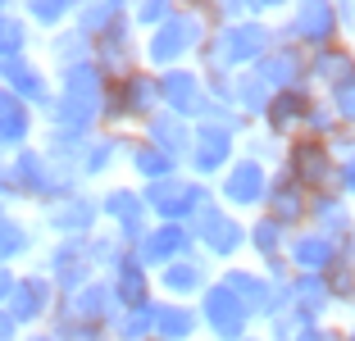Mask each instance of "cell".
Masks as SVG:
<instances>
[{"label": "cell", "mask_w": 355, "mask_h": 341, "mask_svg": "<svg viewBox=\"0 0 355 341\" xmlns=\"http://www.w3.org/2000/svg\"><path fill=\"white\" fill-rule=\"evenodd\" d=\"M273 46H278V32H273V23H260V19L209 28L205 46L196 55V69H200V78H237V73L255 69Z\"/></svg>", "instance_id": "1"}, {"label": "cell", "mask_w": 355, "mask_h": 341, "mask_svg": "<svg viewBox=\"0 0 355 341\" xmlns=\"http://www.w3.org/2000/svg\"><path fill=\"white\" fill-rule=\"evenodd\" d=\"M205 37H209V23H205V14H200V5H182V0H178L173 14H168L150 37H141V64H146L150 73L187 69V64H196Z\"/></svg>", "instance_id": "2"}, {"label": "cell", "mask_w": 355, "mask_h": 341, "mask_svg": "<svg viewBox=\"0 0 355 341\" xmlns=\"http://www.w3.org/2000/svg\"><path fill=\"white\" fill-rule=\"evenodd\" d=\"M159 110H164L159 73H150L146 64H141L137 73L110 82V91H105V110H101V128H110V132H132V128H141L146 119H155Z\"/></svg>", "instance_id": "3"}, {"label": "cell", "mask_w": 355, "mask_h": 341, "mask_svg": "<svg viewBox=\"0 0 355 341\" xmlns=\"http://www.w3.org/2000/svg\"><path fill=\"white\" fill-rule=\"evenodd\" d=\"M273 32H278V42L301 46L305 55L342 42V28H337V0H296V5L282 10V19L273 23Z\"/></svg>", "instance_id": "4"}, {"label": "cell", "mask_w": 355, "mask_h": 341, "mask_svg": "<svg viewBox=\"0 0 355 341\" xmlns=\"http://www.w3.org/2000/svg\"><path fill=\"white\" fill-rule=\"evenodd\" d=\"M187 227L196 237V255H205L209 264H219V269L241 264V255H246V218L228 214L219 200H209Z\"/></svg>", "instance_id": "5"}, {"label": "cell", "mask_w": 355, "mask_h": 341, "mask_svg": "<svg viewBox=\"0 0 355 341\" xmlns=\"http://www.w3.org/2000/svg\"><path fill=\"white\" fill-rule=\"evenodd\" d=\"M141 200H146L155 223H191L214 200V186L196 182L187 173H173V177H159V182H146L141 186Z\"/></svg>", "instance_id": "6"}, {"label": "cell", "mask_w": 355, "mask_h": 341, "mask_svg": "<svg viewBox=\"0 0 355 341\" xmlns=\"http://www.w3.org/2000/svg\"><path fill=\"white\" fill-rule=\"evenodd\" d=\"M96 200H101V227H110L128 250H137V241L146 237L150 223H155L146 200H141V186L137 182H110V186L96 191Z\"/></svg>", "instance_id": "7"}, {"label": "cell", "mask_w": 355, "mask_h": 341, "mask_svg": "<svg viewBox=\"0 0 355 341\" xmlns=\"http://www.w3.org/2000/svg\"><path fill=\"white\" fill-rule=\"evenodd\" d=\"M269 182H273V168H264L260 159H251V155H237L228 164V173L214 182V200H219L228 214L251 218V214H260V209H264Z\"/></svg>", "instance_id": "8"}, {"label": "cell", "mask_w": 355, "mask_h": 341, "mask_svg": "<svg viewBox=\"0 0 355 341\" xmlns=\"http://www.w3.org/2000/svg\"><path fill=\"white\" fill-rule=\"evenodd\" d=\"M196 314H200V337H209V341H246L255 328H260V323L246 314V305H241L219 278L200 291Z\"/></svg>", "instance_id": "9"}, {"label": "cell", "mask_w": 355, "mask_h": 341, "mask_svg": "<svg viewBox=\"0 0 355 341\" xmlns=\"http://www.w3.org/2000/svg\"><path fill=\"white\" fill-rule=\"evenodd\" d=\"M241 155V137L228 132V128L219 123H196V137H191V150L187 159H182V173L196 177V182L214 186L223 173H228V164Z\"/></svg>", "instance_id": "10"}, {"label": "cell", "mask_w": 355, "mask_h": 341, "mask_svg": "<svg viewBox=\"0 0 355 341\" xmlns=\"http://www.w3.org/2000/svg\"><path fill=\"white\" fill-rule=\"evenodd\" d=\"M282 173L292 177L296 186H305L310 196L319 191H333V177H337V155L328 141H314V137H296V141L282 146Z\"/></svg>", "instance_id": "11"}, {"label": "cell", "mask_w": 355, "mask_h": 341, "mask_svg": "<svg viewBox=\"0 0 355 341\" xmlns=\"http://www.w3.org/2000/svg\"><path fill=\"white\" fill-rule=\"evenodd\" d=\"M55 305H60L55 282L46 278L42 269H28V273H19V282H14L5 314H10L23 332H37V328H46V323L55 319Z\"/></svg>", "instance_id": "12"}, {"label": "cell", "mask_w": 355, "mask_h": 341, "mask_svg": "<svg viewBox=\"0 0 355 341\" xmlns=\"http://www.w3.org/2000/svg\"><path fill=\"white\" fill-rule=\"evenodd\" d=\"M92 64L110 78V82H119V78H128V73L141 69V37H137L132 19H119L114 28H105L101 37L92 42Z\"/></svg>", "instance_id": "13"}, {"label": "cell", "mask_w": 355, "mask_h": 341, "mask_svg": "<svg viewBox=\"0 0 355 341\" xmlns=\"http://www.w3.org/2000/svg\"><path fill=\"white\" fill-rule=\"evenodd\" d=\"M42 227L51 232V241H87L101 232V200H96V191H78V196L60 200V205H51L42 214Z\"/></svg>", "instance_id": "14"}, {"label": "cell", "mask_w": 355, "mask_h": 341, "mask_svg": "<svg viewBox=\"0 0 355 341\" xmlns=\"http://www.w3.org/2000/svg\"><path fill=\"white\" fill-rule=\"evenodd\" d=\"M0 87L10 96H19L28 110L46 114L55 105V73L46 69V60H37V55H23V60L14 64H0Z\"/></svg>", "instance_id": "15"}, {"label": "cell", "mask_w": 355, "mask_h": 341, "mask_svg": "<svg viewBox=\"0 0 355 341\" xmlns=\"http://www.w3.org/2000/svg\"><path fill=\"white\" fill-rule=\"evenodd\" d=\"M128 141H132V132H110V128L92 132L83 159H78V182H83L87 191H101V186H110V177L123 168Z\"/></svg>", "instance_id": "16"}, {"label": "cell", "mask_w": 355, "mask_h": 341, "mask_svg": "<svg viewBox=\"0 0 355 341\" xmlns=\"http://www.w3.org/2000/svg\"><path fill=\"white\" fill-rule=\"evenodd\" d=\"M42 273L55 282L60 296H73L78 287H87L101 273L92 269V255H87V241H51L42 250Z\"/></svg>", "instance_id": "17"}, {"label": "cell", "mask_w": 355, "mask_h": 341, "mask_svg": "<svg viewBox=\"0 0 355 341\" xmlns=\"http://www.w3.org/2000/svg\"><path fill=\"white\" fill-rule=\"evenodd\" d=\"M55 314H64V319H78V323H92V328H114V319L123 314V305L114 300V287H110V278H92L87 287H78L73 296H60V305H55Z\"/></svg>", "instance_id": "18"}, {"label": "cell", "mask_w": 355, "mask_h": 341, "mask_svg": "<svg viewBox=\"0 0 355 341\" xmlns=\"http://www.w3.org/2000/svg\"><path fill=\"white\" fill-rule=\"evenodd\" d=\"M209 282H214V264L205 255H187V259H173V264H164L155 273V296L178 300V305H196Z\"/></svg>", "instance_id": "19"}, {"label": "cell", "mask_w": 355, "mask_h": 341, "mask_svg": "<svg viewBox=\"0 0 355 341\" xmlns=\"http://www.w3.org/2000/svg\"><path fill=\"white\" fill-rule=\"evenodd\" d=\"M132 255L141 259L150 273H159L164 264H173V259L196 255V237H191V227H187V223H150V232L137 241Z\"/></svg>", "instance_id": "20"}, {"label": "cell", "mask_w": 355, "mask_h": 341, "mask_svg": "<svg viewBox=\"0 0 355 341\" xmlns=\"http://www.w3.org/2000/svg\"><path fill=\"white\" fill-rule=\"evenodd\" d=\"M255 73L269 82L273 96H278V91H314V87H310V55H305L301 46L278 42L260 64H255Z\"/></svg>", "instance_id": "21"}, {"label": "cell", "mask_w": 355, "mask_h": 341, "mask_svg": "<svg viewBox=\"0 0 355 341\" xmlns=\"http://www.w3.org/2000/svg\"><path fill=\"white\" fill-rule=\"evenodd\" d=\"M337 259H342V246L328 241L324 232H314V227H296L292 241H287V269L305 273V278H328Z\"/></svg>", "instance_id": "22"}, {"label": "cell", "mask_w": 355, "mask_h": 341, "mask_svg": "<svg viewBox=\"0 0 355 341\" xmlns=\"http://www.w3.org/2000/svg\"><path fill=\"white\" fill-rule=\"evenodd\" d=\"M314 96H319V91H278L269 100V110H264V119H260V132L273 137L278 146L296 141L301 128H305V114H310Z\"/></svg>", "instance_id": "23"}, {"label": "cell", "mask_w": 355, "mask_h": 341, "mask_svg": "<svg viewBox=\"0 0 355 341\" xmlns=\"http://www.w3.org/2000/svg\"><path fill=\"white\" fill-rule=\"evenodd\" d=\"M159 91H164V110L187 119V123H196L200 110H205V78H200L196 64L159 73Z\"/></svg>", "instance_id": "24"}, {"label": "cell", "mask_w": 355, "mask_h": 341, "mask_svg": "<svg viewBox=\"0 0 355 341\" xmlns=\"http://www.w3.org/2000/svg\"><path fill=\"white\" fill-rule=\"evenodd\" d=\"M214 278H219L223 287H228L232 296L246 305V314H251L255 323H264V314H269V296H273V282L264 278L260 264H228V269H219Z\"/></svg>", "instance_id": "25"}, {"label": "cell", "mask_w": 355, "mask_h": 341, "mask_svg": "<svg viewBox=\"0 0 355 341\" xmlns=\"http://www.w3.org/2000/svg\"><path fill=\"white\" fill-rule=\"evenodd\" d=\"M260 214L278 218L287 232H296V227L310 223V191L305 186H296L292 177L282 173V168H273V182H269V196H264V209Z\"/></svg>", "instance_id": "26"}, {"label": "cell", "mask_w": 355, "mask_h": 341, "mask_svg": "<svg viewBox=\"0 0 355 341\" xmlns=\"http://www.w3.org/2000/svg\"><path fill=\"white\" fill-rule=\"evenodd\" d=\"M105 91H110V78H105L92 60L55 69V96H64V100L87 105V110H105Z\"/></svg>", "instance_id": "27"}, {"label": "cell", "mask_w": 355, "mask_h": 341, "mask_svg": "<svg viewBox=\"0 0 355 341\" xmlns=\"http://www.w3.org/2000/svg\"><path fill=\"white\" fill-rule=\"evenodd\" d=\"M314 232H324L328 241H337V246H351L355 237V205L351 200H342L337 191H319V196H310V223Z\"/></svg>", "instance_id": "28"}, {"label": "cell", "mask_w": 355, "mask_h": 341, "mask_svg": "<svg viewBox=\"0 0 355 341\" xmlns=\"http://www.w3.org/2000/svg\"><path fill=\"white\" fill-rule=\"evenodd\" d=\"M37 123H42V114L0 87V159H10L14 150L37 141Z\"/></svg>", "instance_id": "29"}, {"label": "cell", "mask_w": 355, "mask_h": 341, "mask_svg": "<svg viewBox=\"0 0 355 341\" xmlns=\"http://www.w3.org/2000/svg\"><path fill=\"white\" fill-rule=\"evenodd\" d=\"M110 287H114V300L123 305V310H137V305H155V273L141 264V259L128 250L123 259L114 264V273H110Z\"/></svg>", "instance_id": "30"}, {"label": "cell", "mask_w": 355, "mask_h": 341, "mask_svg": "<svg viewBox=\"0 0 355 341\" xmlns=\"http://www.w3.org/2000/svg\"><path fill=\"white\" fill-rule=\"evenodd\" d=\"M137 137H146L150 146H159V150L182 168V159H187V150H191V137H196V123H187V119L159 110L155 119H146V123L137 128Z\"/></svg>", "instance_id": "31"}, {"label": "cell", "mask_w": 355, "mask_h": 341, "mask_svg": "<svg viewBox=\"0 0 355 341\" xmlns=\"http://www.w3.org/2000/svg\"><path fill=\"white\" fill-rule=\"evenodd\" d=\"M287 241L292 232L269 214H251L246 218V255L251 264H273V259H287Z\"/></svg>", "instance_id": "32"}, {"label": "cell", "mask_w": 355, "mask_h": 341, "mask_svg": "<svg viewBox=\"0 0 355 341\" xmlns=\"http://www.w3.org/2000/svg\"><path fill=\"white\" fill-rule=\"evenodd\" d=\"M42 250V223H28L19 214L0 218V269H14L19 259Z\"/></svg>", "instance_id": "33"}, {"label": "cell", "mask_w": 355, "mask_h": 341, "mask_svg": "<svg viewBox=\"0 0 355 341\" xmlns=\"http://www.w3.org/2000/svg\"><path fill=\"white\" fill-rule=\"evenodd\" d=\"M351 73H355V46L351 42H333V46L310 55V87L319 96H324L328 87H337L342 78H351Z\"/></svg>", "instance_id": "34"}, {"label": "cell", "mask_w": 355, "mask_h": 341, "mask_svg": "<svg viewBox=\"0 0 355 341\" xmlns=\"http://www.w3.org/2000/svg\"><path fill=\"white\" fill-rule=\"evenodd\" d=\"M123 168L137 177V186H146V182H159V177H173V173H182V168H178L173 159H168L164 150H159V146H150L146 137H137V132H132V141H128Z\"/></svg>", "instance_id": "35"}, {"label": "cell", "mask_w": 355, "mask_h": 341, "mask_svg": "<svg viewBox=\"0 0 355 341\" xmlns=\"http://www.w3.org/2000/svg\"><path fill=\"white\" fill-rule=\"evenodd\" d=\"M155 341H200V314H196V305L159 300V305H155Z\"/></svg>", "instance_id": "36"}, {"label": "cell", "mask_w": 355, "mask_h": 341, "mask_svg": "<svg viewBox=\"0 0 355 341\" xmlns=\"http://www.w3.org/2000/svg\"><path fill=\"white\" fill-rule=\"evenodd\" d=\"M292 310L305 314L310 323H328L333 310H337V300H333V291H328L324 278H305V273H296L292 278Z\"/></svg>", "instance_id": "37"}, {"label": "cell", "mask_w": 355, "mask_h": 341, "mask_svg": "<svg viewBox=\"0 0 355 341\" xmlns=\"http://www.w3.org/2000/svg\"><path fill=\"white\" fill-rule=\"evenodd\" d=\"M269 100H273V91H269V82H264L255 69H246V73H237V78H232V110H237L251 128H260Z\"/></svg>", "instance_id": "38"}, {"label": "cell", "mask_w": 355, "mask_h": 341, "mask_svg": "<svg viewBox=\"0 0 355 341\" xmlns=\"http://www.w3.org/2000/svg\"><path fill=\"white\" fill-rule=\"evenodd\" d=\"M119 19H128V5L123 0H78L73 10V28L83 32L87 42H96L105 28H114Z\"/></svg>", "instance_id": "39"}, {"label": "cell", "mask_w": 355, "mask_h": 341, "mask_svg": "<svg viewBox=\"0 0 355 341\" xmlns=\"http://www.w3.org/2000/svg\"><path fill=\"white\" fill-rule=\"evenodd\" d=\"M73 10L78 0H28L23 5V19H28L32 32H42V37H55V32H64L69 23H73Z\"/></svg>", "instance_id": "40"}, {"label": "cell", "mask_w": 355, "mask_h": 341, "mask_svg": "<svg viewBox=\"0 0 355 341\" xmlns=\"http://www.w3.org/2000/svg\"><path fill=\"white\" fill-rule=\"evenodd\" d=\"M92 60V42H87L83 32L69 23L64 32H55V37H46V69H69V64H83Z\"/></svg>", "instance_id": "41"}, {"label": "cell", "mask_w": 355, "mask_h": 341, "mask_svg": "<svg viewBox=\"0 0 355 341\" xmlns=\"http://www.w3.org/2000/svg\"><path fill=\"white\" fill-rule=\"evenodd\" d=\"M32 37H37V32L28 28V19H23L19 10L0 14V64H14V60H23V55H32Z\"/></svg>", "instance_id": "42"}, {"label": "cell", "mask_w": 355, "mask_h": 341, "mask_svg": "<svg viewBox=\"0 0 355 341\" xmlns=\"http://www.w3.org/2000/svg\"><path fill=\"white\" fill-rule=\"evenodd\" d=\"M159 305V300H155ZM155 305H137L123 310L110 328V341H155Z\"/></svg>", "instance_id": "43"}, {"label": "cell", "mask_w": 355, "mask_h": 341, "mask_svg": "<svg viewBox=\"0 0 355 341\" xmlns=\"http://www.w3.org/2000/svg\"><path fill=\"white\" fill-rule=\"evenodd\" d=\"M87 255H92V269L101 273V278H110V273H114V264L128 255V246L114 237V232H110V227H101L96 237H87Z\"/></svg>", "instance_id": "44"}, {"label": "cell", "mask_w": 355, "mask_h": 341, "mask_svg": "<svg viewBox=\"0 0 355 341\" xmlns=\"http://www.w3.org/2000/svg\"><path fill=\"white\" fill-rule=\"evenodd\" d=\"M173 5L178 0H137V5H128V19H132L137 37H150V32L173 14Z\"/></svg>", "instance_id": "45"}, {"label": "cell", "mask_w": 355, "mask_h": 341, "mask_svg": "<svg viewBox=\"0 0 355 341\" xmlns=\"http://www.w3.org/2000/svg\"><path fill=\"white\" fill-rule=\"evenodd\" d=\"M337 132H342V123H337L333 105H328L324 96H314L310 114H305V128H301V137H314V141H333Z\"/></svg>", "instance_id": "46"}, {"label": "cell", "mask_w": 355, "mask_h": 341, "mask_svg": "<svg viewBox=\"0 0 355 341\" xmlns=\"http://www.w3.org/2000/svg\"><path fill=\"white\" fill-rule=\"evenodd\" d=\"M328 291H333V300H337V310H351V296H355V255H346L342 250V259L333 264V273H328Z\"/></svg>", "instance_id": "47"}, {"label": "cell", "mask_w": 355, "mask_h": 341, "mask_svg": "<svg viewBox=\"0 0 355 341\" xmlns=\"http://www.w3.org/2000/svg\"><path fill=\"white\" fill-rule=\"evenodd\" d=\"M324 100L333 105L337 123H342L346 132H355V73H351V78H342L337 87H328V91H324Z\"/></svg>", "instance_id": "48"}, {"label": "cell", "mask_w": 355, "mask_h": 341, "mask_svg": "<svg viewBox=\"0 0 355 341\" xmlns=\"http://www.w3.org/2000/svg\"><path fill=\"white\" fill-rule=\"evenodd\" d=\"M241 155H251V159H260L264 168H278V164H282V146L273 141V137H264L260 128H251V132L241 137Z\"/></svg>", "instance_id": "49"}, {"label": "cell", "mask_w": 355, "mask_h": 341, "mask_svg": "<svg viewBox=\"0 0 355 341\" xmlns=\"http://www.w3.org/2000/svg\"><path fill=\"white\" fill-rule=\"evenodd\" d=\"M46 328H51L60 341H110V332H105V328H92V323H78V319H64V314H55Z\"/></svg>", "instance_id": "50"}, {"label": "cell", "mask_w": 355, "mask_h": 341, "mask_svg": "<svg viewBox=\"0 0 355 341\" xmlns=\"http://www.w3.org/2000/svg\"><path fill=\"white\" fill-rule=\"evenodd\" d=\"M200 14L209 28H228V23L246 19V0H200Z\"/></svg>", "instance_id": "51"}, {"label": "cell", "mask_w": 355, "mask_h": 341, "mask_svg": "<svg viewBox=\"0 0 355 341\" xmlns=\"http://www.w3.org/2000/svg\"><path fill=\"white\" fill-rule=\"evenodd\" d=\"M333 191L342 200H351L355 205V155L351 159H337V177H333Z\"/></svg>", "instance_id": "52"}, {"label": "cell", "mask_w": 355, "mask_h": 341, "mask_svg": "<svg viewBox=\"0 0 355 341\" xmlns=\"http://www.w3.org/2000/svg\"><path fill=\"white\" fill-rule=\"evenodd\" d=\"M14 200H23L19 182H14V173H10V159H0V205H14Z\"/></svg>", "instance_id": "53"}, {"label": "cell", "mask_w": 355, "mask_h": 341, "mask_svg": "<svg viewBox=\"0 0 355 341\" xmlns=\"http://www.w3.org/2000/svg\"><path fill=\"white\" fill-rule=\"evenodd\" d=\"M337 28H342V42L355 37V0H337Z\"/></svg>", "instance_id": "54"}, {"label": "cell", "mask_w": 355, "mask_h": 341, "mask_svg": "<svg viewBox=\"0 0 355 341\" xmlns=\"http://www.w3.org/2000/svg\"><path fill=\"white\" fill-rule=\"evenodd\" d=\"M301 341H346V328L342 323H319V328H310Z\"/></svg>", "instance_id": "55"}, {"label": "cell", "mask_w": 355, "mask_h": 341, "mask_svg": "<svg viewBox=\"0 0 355 341\" xmlns=\"http://www.w3.org/2000/svg\"><path fill=\"white\" fill-rule=\"evenodd\" d=\"M14 282H19V273H14V269H0V310L10 305V291H14Z\"/></svg>", "instance_id": "56"}, {"label": "cell", "mask_w": 355, "mask_h": 341, "mask_svg": "<svg viewBox=\"0 0 355 341\" xmlns=\"http://www.w3.org/2000/svg\"><path fill=\"white\" fill-rule=\"evenodd\" d=\"M19 337H23V328H19V323H14L5 310H0V341H19Z\"/></svg>", "instance_id": "57"}, {"label": "cell", "mask_w": 355, "mask_h": 341, "mask_svg": "<svg viewBox=\"0 0 355 341\" xmlns=\"http://www.w3.org/2000/svg\"><path fill=\"white\" fill-rule=\"evenodd\" d=\"M19 341H60V337H55V332L51 328H37V332H23V337Z\"/></svg>", "instance_id": "58"}, {"label": "cell", "mask_w": 355, "mask_h": 341, "mask_svg": "<svg viewBox=\"0 0 355 341\" xmlns=\"http://www.w3.org/2000/svg\"><path fill=\"white\" fill-rule=\"evenodd\" d=\"M246 341H264V332H251V337H246Z\"/></svg>", "instance_id": "59"}, {"label": "cell", "mask_w": 355, "mask_h": 341, "mask_svg": "<svg viewBox=\"0 0 355 341\" xmlns=\"http://www.w3.org/2000/svg\"><path fill=\"white\" fill-rule=\"evenodd\" d=\"M5 214H10V209H5V205H0V218H5Z\"/></svg>", "instance_id": "60"}, {"label": "cell", "mask_w": 355, "mask_h": 341, "mask_svg": "<svg viewBox=\"0 0 355 341\" xmlns=\"http://www.w3.org/2000/svg\"><path fill=\"white\" fill-rule=\"evenodd\" d=\"M351 314H355V296H351Z\"/></svg>", "instance_id": "61"}, {"label": "cell", "mask_w": 355, "mask_h": 341, "mask_svg": "<svg viewBox=\"0 0 355 341\" xmlns=\"http://www.w3.org/2000/svg\"><path fill=\"white\" fill-rule=\"evenodd\" d=\"M346 341H355V337H351V332H346Z\"/></svg>", "instance_id": "62"}]
</instances>
